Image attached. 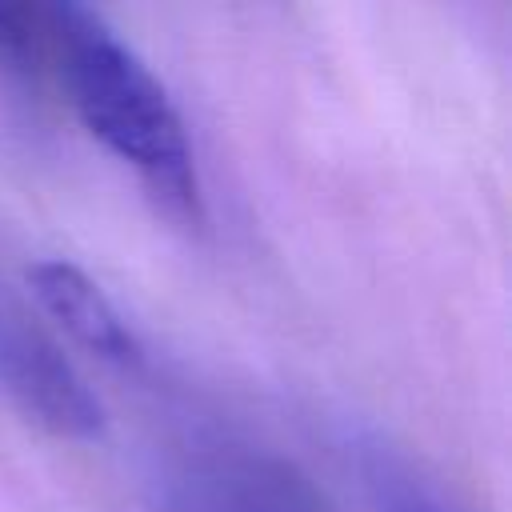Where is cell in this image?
<instances>
[{
	"label": "cell",
	"instance_id": "obj_1",
	"mask_svg": "<svg viewBox=\"0 0 512 512\" xmlns=\"http://www.w3.org/2000/svg\"><path fill=\"white\" fill-rule=\"evenodd\" d=\"M48 48L84 128L180 216L200 220V176L184 120L156 72L120 32L84 4H48Z\"/></svg>",
	"mask_w": 512,
	"mask_h": 512
},
{
	"label": "cell",
	"instance_id": "obj_2",
	"mask_svg": "<svg viewBox=\"0 0 512 512\" xmlns=\"http://www.w3.org/2000/svg\"><path fill=\"white\" fill-rule=\"evenodd\" d=\"M0 388L44 432L92 440L104 428V408L52 332L0 280Z\"/></svg>",
	"mask_w": 512,
	"mask_h": 512
},
{
	"label": "cell",
	"instance_id": "obj_3",
	"mask_svg": "<svg viewBox=\"0 0 512 512\" xmlns=\"http://www.w3.org/2000/svg\"><path fill=\"white\" fill-rule=\"evenodd\" d=\"M160 512H324L312 484L272 452L196 444L160 476Z\"/></svg>",
	"mask_w": 512,
	"mask_h": 512
},
{
	"label": "cell",
	"instance_id": "obj_4",
	"mask_svg": "<svg viewBox=\"0 0 512 512\" xmlns=\"http://www.w3.org/2000/svg\"><path fill=\"white\" fill-rule=\"evenodd\" d=\"M28 288L36 304L88 352H96L108 364L136 368L144 360L140 340L132 336L128 320L116 312L108 292L76 264L68 260H36L28 268Z\"/></svg>",
	"mask_w": 512,
	"mask_h": 512
},
{
	"label": "cell",
	"instance_id": "obj_5",
	"mask_svg": "<svg viewBox=\"0 0 512 512\" xmlns=\"http://www.w3.org/2000/svg\"><path fill=\"white\" fill-rule=\"evenodd\" d=\"M360 476L376 512H460L412 460L384 444H360Z\"/></svg>",
	"mask_w": 512,
	"mask_h": 512
},
{
	"label": "cell",
	"instance_id": "obj_6",
	"mask_svg": "<svg viewBox=\"0 0 512 512\" xmlns=\"http://www.w3.org/2000/svg\"><path fill=\"white\" fill-rule=\"evenodd\" d=\"M52 60L44 8L0 4V80L24 92L40 88L44 64Z\"/></svg>",
	"mask_w": 512,
	"mask_h": 512
}]
</instances>
